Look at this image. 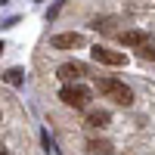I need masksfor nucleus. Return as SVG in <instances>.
Segmentation results:
<instances>
[{
    "mask_svg": "<svg viewBox=\"0 0 155 155\" xmlns=\"http://www.w3.org/2000/svg\"><path fill=\"white\" fill-rule=\"evenodd\" d=\"M96 90L106 99L118 102V106H134V90L124 81H118V78H96Z\"/></svg>",
    "mask_w": 155,
    "mask_h": 155,
    "instance_id": "obj_1",
    "label": "nucleus"
},
{
    "mask_svg": "<svg viewBox=\"0 0 155 155\" xmlns=\"http://www.w3.org/2000/svg\"><path fill=\"white\" fill-rule=\"evenodd\" d=\"M90 96H93V93H90L84 84H65L59 90V99L65 102L68 109H87L90 106Z\"/></svg>",
    "mask_w": 155,
    "mask_h": 155,
    "instance_id": "obj_2",
    "label": "nucleus"
},
{
    "mask_svg": "<svg viewBox=\"0 0 155 155\" xmlns=\"http://www.w3.org/2000/svg\"><path fill=\"white\" fill-rule=\"evenodd\" d=\"M90 56H93V62H99V65H112V68H118V65H124V62H127L124 53L109 50V47H102V44H96L93 50H90Z\"/></svg>",
    "mask_w": 155,
    "mask_h": 155,
    "instance_id": "obj_3",
    "label": "nucleus"
},
{
    "mask_svg": "<svg viewBox=\"0 0 155 155\" xmlns=\"http://www.w3.org/2000/svg\"><path fill=\"white\" fill-rule=\"evenodd\" d=\"M90 68L84 65V62H62V65L56 68V78H59V81H65V84H78V81H81V78L87 74Z\"/></svg>",
    "mask_w": 155,
    "mask_h": 155,
    "instance_id": "obj_4",
    "label": "nucleus"
},
{
    "mask_svg": "<svg viewBox=\"0 0 155 155\" xmlns=\"http://www.w3.org/2000/svg\"><path fill=\"white\" fill-rule=\"evenodd\" d=\"M118 44L121 47H130V50H140V47L152 44V37L143 28H130V31H118Z\"/></svg>",
    "mask_w": 155,
    "mask_h": 155,
    "instance_id": "obj_5",
    "label": "nucleus"
},
{
    "mask_svg": "<svg viewBox=\"0 0 155 155\" xmlns=\"http://www.w3.org/2000/svg\"><path fill=\"white\" fill-rule=\"evenodd\" d=\"M50 47H53V50H74V47H84V37L78 34V31L53 34V37H50Z\"/></svg>",
    "mask_w": 155,
    "mask_h": 155,
    "instance_id": "obj_6",
    "label": "nucleus"
},
{
    "mask_svg": "<svg viewBox=\"0 0 155 155\" xmlns=\"http://www.w3.org/2000/svg\"><path fill=\"white\" fill-rule=\"evenodd\" d=\"M109 121H112V115H109L106 109H90V112H87V118H84V124H87V127H93V130L109 127Z\"/></svg>",
    "mask_w": 155,
    "mask_h": 155,
    "instance_id": "obj_7",
    "label": "nucleus"
},
{
    "mask_svg": "<svg viewBox=\"0 0 155 155\" xmlns=\"http://www.w3.org/2000/svg\"><path fill=\"white\" fill-rule=\"evenodd\" d=\"M87 152L90 155H112L115 146L109 143V140H87Z\"/></svg>",
    "mask_w": 155,
    "mask_h": 155,
    "instance_id": "obj_8",
    "label": "nucleus"
},
{
    "mask_svg": "<svg viewBox=\"0 0 155 155\" xmlns=\"http://www.w3.org/2000/svg\"><path fill=\"white\" fill-rule=\"evenodd\" d=\"M3 81H6L9 87H22V81H25V71H22V68H9V71L3 74Z\"/></svg>",
    "mask_w": 155,
    "mask_h": 155,
    "instance_id": "obj_9",
    "label": "nucleus"
},
{
    "mask_svg": "<svg viewBox=\"0 0 155 155\" xmlns=\"http://www.w3.org/2000/svg\"><path fill=\"white\" fill-rule=\"evenodd\" d=\"M90 28H96V31H112V28H115V19H112V16L93 19V22H90Z\"/></svg>",
    "mask_w": 155,
    "mask_h": 155,
    "instance_id": "obj_10",
    "label": "nucleus"
},
{
    "mask_svg": "<svg viewBox=\"0 0 155 155\" xmlns=\"http://www.w3.org/2000/svg\"><path fill=\"white\" fill-rule=\"evenodd\" d=\"M137 53H140V59H152V62H155V47H152V44H146V47H140Z\"/></svg>",
    "mask_w": 155,
    "mask_h": 155,
    "instance_id": "obj_11",
    "label": "nucleus"
},
{
    "mask_svg": "<svg viewBox=\"0 0 155 155\" xmlns=\"http://www.w3.org/2000/svg\"><path fill=\"white\" fill-rule=\"evenodd\" d=\"M0 155H6V149H3V146H0Z\"/></svg>",
    "mask_w": 155,
    "mask_h": 155,
    "instance_id": "obj_12",
    "label": "nucleus"
},
{
    "mask_svg": "<svg viewBox=\"0 0 155 155\" xmlns=\"http://www.w3.org/2000/svg\"><path fill=\"white\" fill-rule=\"evenodd\" d=\"M0 3H9V0H0Z\"/></svg>",
    "mask_w": 155,
    "mask_h": 155,
    "instance_id": "obj_13",
    "label": "nucleus"
},
{
    "mask_svg": "<svg viewBox=\"0 0 155 155\" xmlns=\"http://www.w3.org/2000/svg\"><path fill=\"white\" fill-rule=\"evenodd\" d=\"M0 53H3V44H0Z\"/></svg>",
    "mask_w": 155,
    "mask_h": 155,
    "instance_id": "obj_14",
    "label": "nucleus"
}]
</instances>
